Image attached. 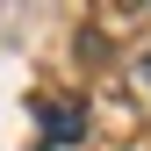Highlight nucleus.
<instances>
[{
	"label": "nucleus",
	"mask_w": 151,
	"mask_h": 151,
	"mask_svg": "<svg viewBox=\"0 0 151 151\" xmlns=\"http://www.w3.org/2000/svg\"><path fill=\"white\" fill-rule=\"evenodd\" d=\"M137 72H144V86H151V50H144V58H137Z\"/></svg>",
	"instance_id": "1"
}]
</instances>
